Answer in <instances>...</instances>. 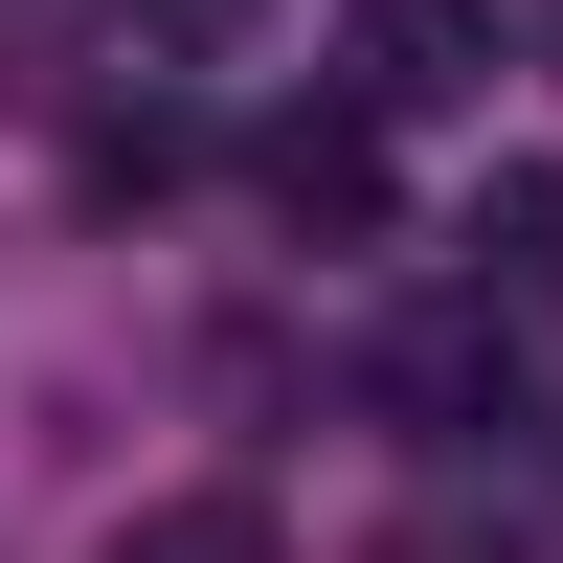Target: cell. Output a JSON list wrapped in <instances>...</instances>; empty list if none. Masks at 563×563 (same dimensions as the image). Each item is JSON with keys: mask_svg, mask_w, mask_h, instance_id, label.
<instances>
[{"mask_svg": "<svg viewBox=\"0 0 563 563\" xmlns=\"http://www.w3.org/2000/svg\"><path fill=\"white\" fill-rule=\"evenodd\" d=\"M180 158H203V135H180L158 90H135V113H90V203H135V180H180Z\"/></svg>", "mask_w": 563, "mask_h": 563, "instance_id": "8992f818", "label": "cell"}, {"mask_svg": "<svg viewBox=\"0 0 563 563\" xmlns=\"http://www.w3.org/2000/svg\"><path fill=\"white\" fill-rule=\"evenodd\" d=\"M541 68H563V23H541Z\"/></svg>", "mask_w": 563, "mask_h": 563, "instance_id": "ba28073f", "label": "cell"}, {"mask_svg": "<svg viewBox=\"0 0 563 563\" xmlns=\"http://www.w3.org/2000/svg\"><path fill=\"white\" fill-rule=\"evenodd\" d=\"M90 563H271V496H158V519L90 541Z\"/></svg>", "mask_w": 563, "mask_h": 563, "instance_id": "5b68a950", "label": "cell"}, {"mask_svg": "<svg viewBox=\"0 0 563 563\" xmlns=\"http://www.w3.org/2000/svg\"><path fill=\"white\" fill-rule=\"evenodd\" d=\"M384 406H406V429H429V451H474L496 406H519V361H496V294H474V316H429V339L384 361Z\"/></svg>", "mask_w": 563, "mask_h": 563, "instance_id": "3957f363", "label": "cell"}, {"mask_svg": "<svg viewBox=\"0 0 563 563\" xmlns=\"http://www.w3.org/2000/svg\"><path fill=\"white\" fill-rule=\"evenodd\" d=\"M474 294H496V316H541V294H563V180H541V158H519V180H474Z\"/></svg>", "mask_w": 563, "mask_h": 563, "instance_id": "277c9868", "label": "cell"}, {"mask_svg": "<svg viewBox=\"0 0 563 563\" xmlns=\"http://www.w3.org/2000/svg\"><path fill=\"white\" fill-rule=\"evenodd\" d=\"M113 23H135V45H225L249 0H113Z\"/></svg>", "mask_w": 563, "mask_h": 563, "instance_id": "52a82bcc", "label": "cell"}, {"mask_svg": "<svg viewBox=\"0 0 563 563\" xmlns=\"http://www.w3.org/2000/svg\"><path fill=\"white\" fill-rule=\"evenodd\" d=\"M249 203H271V225H316V249H339V225H384V113H361V90L271 113V135H249Z\"/></svg>", "mask_w": 563, "mask_h": 563, "instance_id": "6da1fadb", "label": "cell"}, {"mask_svg": "<svg viewBox=\"0 0 563 563\" xmlns=\"http://www.w3.org/2000/svg\"><path fill=\"white\" fill-rule=\"evenodd\" d=\"M496 90V0H361V113H451Z\"/></svg>", "mask_w": 563, "mask_h": 563, "instance_id": "7a4b0ae2", "label": "cell"}]
</instances>
